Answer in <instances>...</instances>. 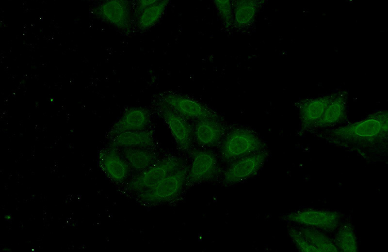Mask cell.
<instances>
[{"label":"cell","mask_w":388,"mask_h":252,"mask_svg":"<svg viewBox=\"0 0 388 252\" xmlns=\"http://www.w3.org/2000/svg\"><path fill=\"white\" fill-rule=\"evenodd\" d=\"M324 130L318 134L334 142L365 148L373 147L387 141L388 111H376L361 120Z\"/></svg>","instance_id":"1"},{"label":"cell","mask_w":388,"mask_h":252,"mask_svg":"<svg viewBox=\"0 0 388 252\" xmlns=\"http://www.w3.org/2000/svg\"><path fill=\"white\" fill-rule=\"evenodd\" d=\"M265 143L250 129L238 128L232 130L225 138L221 148L222 158L231 162L242 157L258 152Z\"/></svg>","instance_id":"2"},{"label":"cell","mask_w":388,"mask_h":252,"mask_svg":"<svg viewBox=\"0 0 388 252\" xmlns=\"http://www.w3.org/2000/svg\"><path fill=\"white\" fill-rule=\"evenodd\" d=\"M188 169L181 166L172 172L157 185L141 191L138 198L150 204L167 202L176 198L181 191L186 179Z\"/></svg>","instance_id":"3"},{"label":"cell","mask_w":388,"mask_h":252,"mask_svg":"<svg viewBox=\"0 0 388 252\" xmlns=\"http://www.w3.org/2000/svg\"><path fill=\"white\" fill-rule=\"evenodd\" d=\"M181 161L175 156H168L156 162L128 184V189L133 191L151 188L168 175L181 167Z\"/></svg>","instance_id":"4"},{"label":"cell","mask_w":388,"mask_h":252,"mask_svg":"<svg viewBox=\"0 0 388 252\" xmlns=\"http://www.w3.org/2000/svg\"><path fill=\"white\" fill-rule=\"evenodd\" d=\"M161 102L185 117L200 120L217 119L216 112L201 103L186 96L167 92L161 95Z\"/></svg>","instance_id":"5"},{"label":"cell","mask_w":388,"mask_h":252,"mask_svg":"<svg viewBox=\"0 0 388 252\" xmlns=\"http://www.w3.org/2000/svg\"><path fill=\"white\" fill-rule=\"evenodd\" d=\"M340 218V214L336 211L308 209L290 213L283 218L306 227L330 232L337 228Z\"/></svg>","instance_id":"6"},{"label":"cell","mask_w":388,"mask_h":252,"mask_svg":"<svg viewBox=\"0 0 388 252\" xmlns=\"http://www.w3.org/2000/svg\"><path fill=\"white\" fill-rule=\"evenodd\" d=\"M267 156V151L261 150L239 158L225 173L224 183L227 185H233L255 175Z\"/></svg>","instance_id":"7"},{"label":"cell","mask_w":388,"mask_h":252,"mask_svg":"<svg viewBox=\"0 0 388 252\" xmlns=\"http://www.w3.org/2000/svg\"><path fill=\"white\" fill-rule=\"evenodd\" d=\"M95 14L103 20L126 33L131 30L132 20L129 3L127 0H112L99 5Z\"/></svg>","instance_id":"8"},{"label":"cell","mask_w":388,"mask_h":252,"mask_svg":"<svg viewBox=\"0 0 388 252\" xmlns=\"http://www.w3.org/2000/svg\"><path fill=\"white\" fill-rule=\"evenodd\" d=\"M192 155L193 162L186 177L187 185L212 180L220 173L215 156L210 152L194 150Z\"/></svg>","instance_id":"9"},{"label":"cell","mask_w":388,"mask_h":252,"mask_svg":"<svg viewBox=\"0 0 388 252\" xmlns=\"http://www.w3.org/2000/svg\"><path fill=\"white\" fill-rule=\"evenodd\" d=\"M159 115L163 119L179 147L189 151L192 141V128L185 117L161 102L157 106Z\"/></svg>","instance_id":"10"},{"label":"cell","mask_w":388,"mask_h":252,"mask_svg":"<svg viewBox=\"0 0 388 252\" xmlns=\"http://www.w3.org/2000/svg\"><path fill=\"white\" fill-rule=\"evenodd\" d=\"M335 93L322 97L302 100L297 103L303 130H313L324 114Z\"/></svg>","instance_id":"11"},{"label":"cell","mask_w":388,"mask_h":252,"mask_svg":"<svg viewBox=\"0 0 388 252\" xmlns=\"http://www.w3.org/2000/svg\"><path fill=\"white\" fill-rule=\"evenodd\" d=\"M99 165L110 179L121 183L129 173L128 163L121 157L116 148L111 145L103 148L98 155Z\"/></svg>","instance_id":"12"},{"label":"cell","mask_w":388,"mask_h":252,"mask_svg":"<svg viewBox=\"0 0 388 252\" xmlns=\"http://www.w3.org/2000/svg\"><path fill=\"white\" fill-rule=\"evenodd\" d=\"M150 121L148 111L142 108L134 107L127 110L111 128L108 135L113 137L119 133L145 129Z\"/></svg>","instance_id":"13"},{"label":"cell","mask_w":388,"mask_h":252,"mask_svg":"<svg viewBox=\"0 0 388 252\" xmlns=\"http://www.w3.org/2000/svg\"><path fill=\"white\" fill-rule=\"evenodd\" d=\"M346 100L345 92L335 93L324 114L313 130L330 128L343 122L347 116Z\"/></svg>","instance_id":"14"},{"label":"cell","mask_w":388,"mask_h":252,"mask_svg":"<svg viewBox=\"0 0 388 252\" xmlns=\"http://www.w3.org/2000/svg\"><path fill=\"white\" fill-rule=\"evenodd\" d=\"M225 132V126L217 119L206 118L197 121L194 135L199 144L210 146L218 144Z\"/></svg>","instance_id":"15"},{"label":"cell","mask_w":388,"mask_h":252,"mask_svg":"<svg viewBox=\"0 0 388 252\" xmlns=\"http://www.w3.org/2000/svg\"><path fill=\"white\" fill-rule=\"evenodd\" d=\"M154 144L151 130L130 131L119 133L112 137L110 145L115 147L150 148Z\"/></svg>","instance_id":"16"},{"label":"cell","mask_w":388,"mask_h":252,"mask_svg":"<svg viewBox=\"0 0 388 252\" xmlns=\"http://www.w3.org/2000/svg\"><path fill=\"white\" fill-rule=\"evenodd\" d=\"M123 155L128 163L135 171H144L154 163L157 154L150 148L125 147Z\"/></svg>","instance_id":"17"},{"label":"cell","mask_w":388,"mask_h":252,"mask_svg":"<svg viewBox=\"0 0 388 252\" xmlns=\"http://www.w3.org/2000/svg\"><path fill=\"white\" fill-rule=\"evenodd\" d=\"M168 0H157L146 7L138 16L137 25L142 31L147 30L155 25L162 17L166 10Z\"/></svg>","instance_id":"18"},{"label":"cell","mask_w":388,"mask_h":252,"mask_svg":"<svg viewBox=\"0 0 388 252\" xmlns=\"http://www.w3.org/2000/svg\"><path fill=\"white\" fill-rule=\"evenodd\" d=\"M258 2L255 0H237L234 2V18L236 26L244 27L254 20Z\"/></svg>","instance_id":"19"},{"label":"cell","mask_w":388,"mask_h":252,"mask_svg":"<svg viewBox=\"0 0 388 252\" xmlns=\"http://www.w3.org/2000/svg\"><path fill=\"white\" fill-rule=\"evenodd\" d=\"M298 230L306 239L319 252H338V250L328 237L315 228L301 227Z\"/></svg>","instance_id":"20"},{"label":"cell","mask_w":388,"mask_h":252,"mask_svg":"<svg viewBox=\"0 0 388 252\" xmlns=\"http://www.w3.org/2000/svg\"><path fill=\"white\" fill-rule=\"evenodd\" d=\"M334 243L338 250L355 252L357 251V243L354 229L350 223L341 226L335 237Z\"/></svg>","instance_id":"21"},{"label":"cell","mask_w":388,"mask_h":252,"mask_svg":"<svg viewBox=\"0 0 388 252\" xmlns=\"http://www.w3.org/2000/svg\"><path fill=\"white\" fill-rule=\"evenodd\" d=\"M288 233L290 236L299 251L319 252L315 247L306 239L298 229L291 227L288 229Z\"/></svg>","instance_id":"22"},{"label":"cell","mask_w":388,"mask_h":252,"mask_svg":"<svg viewBox=\"0 0 388 252\" xmlns=\"http://www.w3.org/2000/svg\"><path fill=\"white\" fill-rule=\"evenodd\" d=\"M214 3L225 26L229 27L232 22L231 2L229 0H215Z\"/></svg>","instance_id":"23"},{"label":"cell","mask_w":388,"mask_h":252,"mask_svg":"<svg viewBox=\"0 0 388 252\" xmlns=\"http://www.w3.org/2000/svg\"><path fill=\"white\" fill-rule=\"evenodd\" d=\"M156 0H143L138 1L135 9V15L136 17L138 16L144 9L154 3Z\"/></svg>","instance_id":"24"}]
</instances>
